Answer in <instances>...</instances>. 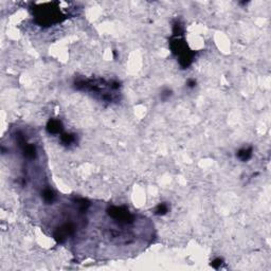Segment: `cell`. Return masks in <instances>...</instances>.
Wrapping results in <instances>:
<instances>
[{"instance_id": "1", "label": "cell", "mask_w": 271, "mask_h": 271, "mask_svg": "<svg viewBox=\"0 0 271 271\" xmlns=\"http://www.w3.org/2000/svg\"><path fill=\"white\" fill-rule=\"evenodd\" d=\"M48 129L51 133H61V123H59L58 121H50L48 124Z\"/></svg>"}, {"instance_id": "2", "label": "cell", "mask_w": 271, "mask_h": 271, "mask_svg": "<svg viewBox=\"0 0 271 271\" xmlns=\"http://www.w3.org/2000/svg\"><path fill=\"white\" fill-rule=\"evenodd\" d=\"M237 156H238V158H240L242 161L248 160L251 157V148H245V149H242V150H239Z\"/></svg>"}, {"instance_id": "3", "label": "cell", "mask_w": 271, "mask_h": 271, "mask_svg": "<svg viewBox=\"0 0 271 271\" xmlns=\"http://www.w3.org/2000/svg\"><path fill=\"white\" fill-rule=\"evenodd\" d=\"M157 213L158 214H161V215H163V214H165V213L168 212V207L165 205H158V208H157Z\"/></svg>"}, {"instance_id": "4", "label": "cell", "mask_w": 271, "mask_h": 271, "mask_svg": "<svg viewBox=\"0 0 271 271\" xmlns=\"http://www.w3.org/2000/svg\"><path fill=\"white\" fill-rule=\"evenodd\" d=\"M221 264V260H220V258H217V260H215L214 262L212 263V266L213 267H215V268H217L218 266L220 265Z\"/></svg>"}]
</instances>
